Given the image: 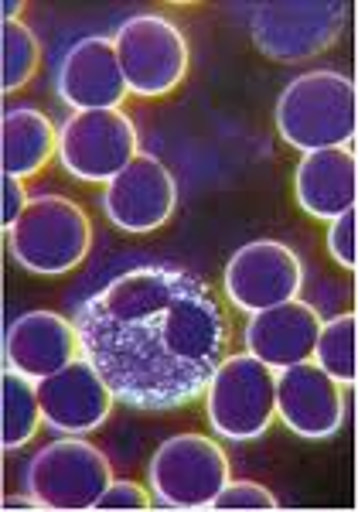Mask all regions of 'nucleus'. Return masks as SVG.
<instances>
[{"label":"nucleus","mask_w":358,"mask_h":512,"mask_svg":"<svg viewBox=\"0 0 358 512\" xmlns=\"http://www.w3.org/2000/svg\"><path fill=\"white\" fill-rule=\"evenodd\" d=\"M82 359L130 410L164 414L195 403L226 359L229 321L202 277L137 267L79 304Z\"/></svg>","instance_id":"f257e3e1"},{"label":"nucleus","mask_w":358,"mask_h":512,"mask_svg":"<svg viewBox=\"0 0 358 512\" xmlns=\"http://www.w3.org/2000/svg\"><path fill=\"white\" fill-rule=\"evenodd\" d=\"M358 130L355 82L335 69H314L290 79L277 99V134L294 151L352 147Z\"/></svg>","instance_id":"f03ea898"},{"label":"nucleus","mask_w":358,"mask_h":512,"mask_svg":"<svg viewBox=\"0 0 358 512\" xmlns=\"http://www.w3.org/2000/svg\"><path fill=\"white\" fill-rule=\"evenodd\" d=\"M93 250V222L65 195H35L7 233V253L35 277H62L82 267Z\"/></svg>","instance_id":"7ed1b4c3"},{"label":"nucleus","mask_w":358,"mask_h":512,"mask_svg":"<svg viewBox=\"0 0 358 512\" xmlns=\"http://www.w3.org/2000/svg\"><path fill=\"white\" fill-rule=\"evenodd\" d=\"M202 396L208 427L222 441H256L277 420V373L249 352L226 355Z\"/></svg>","instance_id":"20e7f679"},{"label":"nucleus","mask_w":358,"mask_h":512,"mask_svg":"<svg viewBox=\"0 0 358 512\" xmlns=\"http://www.w3.org/2000/svg\"><path fill=\"white\" fill-rule=\"evenodd\" d=\"M352 14L345 0H270L249 18V35L263 59L301 65L328 52Z\"/></svg>","instance_id":"39448f33"},{"label":"nucleus","mask_w":358,"mask_h":512,"mask_svg":"<svg viewBox=\"0 0 358 512\" xmlns=\"http://www.w3.org/2000/svg\"><path fill=\"white\" fill-rule=\"evenodd\" d=\"M113 465L96 444L86 437H58L45 444L35 458L28 461L24 485L28 495L38 502V509L79 512L96 509L99 495L110 489Z\"/></svg>","instance_id":"423d86ee"},{"label":"nucleus","mask_w":358,"mask_h":512,"mask_svg":"<svg viewBox=\"0 0 358 512\" xmlns=\"http://www.w3.org/2000/svg\"><path fill=\"white\" fill-rule=\"evenodd\" d=\"M232 478L222 444L208 434H174L154 451L147 482L164 509H212Z\"/></svg>","instance_id":"0eeeda50"},{"label":"nucleus","mask_w":358,"mask_h":512,"mask_svg":"<svg viewBox=\"0 0 358 512\" xmlns=\"http://www.w3.org/2000/svg\"><path fill=\"white\" fill-rule=\"evenodd\" d=\"M127 89L140 99L171 96L185 82L191 52L185 31L161 14H137L113 35Z\"/></svg>","instance_id":"6e6552de"},{"label":"nucleus","mask_w":358,"mask_h":512,"mask_svg":"<svg viewBox=\"0 0 358 512\" xmlns=\"http://www.w3.org/2000/svg\"><path fill=\"white\" fill-rule=\"evenodd\" d=\"M137 154V127L123 110L72 113L58 130V161L76 181H113Z\"/></svg>","instance_id":"1a4fd4ad"},{"label":"nucleus","mask_w":358,"mask_h":512,"mask_svg":"<svg viewBox=\"0 0 358 512\" xmlns=\"http://www.w3.org/2000/svg\"><path fill=\"white\" fill-rule=\"evenodd\" d=\"M226 297L236 311L256 315V311L277 308L283 301H294L304 287V263L280 239H253L229 256L222 274Z\"/></svg>","instance_id":"9d476101"},{"label":"nucleus","mask_w":358,"mask_h":512,"mask_svg":"<svg viewBox=\"0 0 358 512\" xmlns=\"http://www.w3.org/2000/svg\"><path fill=\"white\" fill-rule=\"evenodd\" d=\"M178 205L174 175L154 154H137L113 181H106L103 216L123 236H147L168 226Z\"/></svg>","instance_id":"9b49d317"},{"label":"nucleus","mask_w":358,"mask_h":512,"mask_svg":"<svg viewBox=\"0 0 358 512\" xmlns=\"http://www.w3.org/2000/svg\"><path fill=\"white\" fill-rule=\"evenodd\" d=\"M38 403L48 431L65 437H86L110 420L116 396L93 362L79 355L76 362L58 369L55 376L41 379Z\"/></svg>","instance_id":"f8f14e48"},{"label":"nucleus","mask_w":358,"mask_h":512,"mask_svg":"<svg viewBox=\"0 0 358 512\" xmlns=\"http://www.w3.org/2000/svg\"><path fill=\"white\" fill-rule=\"evenodd\" d=\"M277 417L304 441H328L345 424V386L311 359L277 373Z\"/></svg>","instance_id":"ddd939ff"},{"label":"nucleus","mask_w":358,"mask_h":512,"mask_svg":"<svg viewBox=\"0 0 358 512\" xmlns=\"http://www.w3.org/2000/svg\"><path fill=\"white\" fill-rule=\"evenodd\" d=\"M58 96L72 113L86 110H120L123 99L130 96L127 79L120 69L113 38L89 35L69 48V55L58 65Z\"/></svg>","instance_id":"4468645a"},{"label":"nucleus","mask_w":358,"mask_h":512,"mask_svg":"<svg viewBox=\"0 0 358 512\" xmlns=\"http://www.w3.org/2000/svg\"><path fill=\"white\" fill-rule=\"evenodd\" d=\"M79 355L82 342L76 318H65L58 311H28L7 325L4 366L18 369L21 376L35 379V383L55 376Z\"/></svg>","instance_id":"2eb2a0df"},{"label":"nucleus","mask_w":358,"mask_h":512,"mask_svg":"<svg viewBox=\"0 0 358 512\" xmlns=\"http://www.w3.org/2000/svg\"><path fill=\"white\" fill-rule=\"evenodd\" d=\"M321 332V315L304 301H283L277 308H266L249 315L243 328L246 352L256 355L273 373L297 362H307L314 355V342Z\"/></svg>","instance_id":"dca6fc26"},{"label":"nucleus","mask_w":358,"mask_h":512,"mask_svg":"<svg viewBox=\"0 0 358 512\" xmlns=\"http://www.w3.org/2000/svg\"><path fill=\"white\" fill-rule=\"evenodd\" d=\"M297 205L318 222L338 219L355 209L358 198V158L352 147H328V151L301 154L294 168Z\"/></svg>","instance_id":"f3484780"},{"label":"nucleus","mask_w":358,"mask_h":512,"mask_svg":"<svg viewBox=\"0 0 358 512\" xmlns=\"http://www.w3.org/2000/svg\"><path fill=\"white\" fill-rule=\"evenodd\" d=\"M58 154L55 123L35 106L7 110L0 120V175L35 178Z\"/></svg>","instance_id":"a211bd4d"},{"label":"nucleus","mask_w":358,"mask_h":512,"mask_svg":"<svg viewBox=\"0 0 358 512\" xmlns=\"http://www.w3.org/2000/svg\"><path fill=\"white\" fill-rule=\"evenodd\" d=\"M0 448L18 451L31 437L38 434L41 420V403H38V383L28 376H21L18 369L0 373Z\"/></svg>","instance_id":"6ab92c4d"},{"label":"nucleus","mask_w":358,"mask_h":512,"mask_svg":"<svg viewBox=\"0 0 358 512\" xmlns=\"http://www.w3.org/2000/svg\"><path fill=\"white\" fill-rule=\"evenodd\" d=\"M355 338H358V318L352 311L335 315L331 321H321L318 342H314L311 362L324 369L331 379H338L345 390H352L358 369H355Z\"/></svg>","instance_id":"aec40b11"},{"label":"nucleus","mask_w":358,"mask_h":512,"mask_svg":"<svg viewBox=\"0 0 358 512\" xmlns=\"http://www.w3.org/2000/svg\"><path fill=\"white\" fill-rule=\"evenodd\" d=\"M41 65V45L35 31L21 21H4L0 28V93L11 96L35 79Z\"/></svg>","instance_id":"412c9836"},{"label":"nucleus","mask_w":358,"mask_h":512,"mask_svg":"<svg viewBox=\"0 0 358 512\" xmlns=\"http://www.w3.org/2000/svg\"><path fill=\"white\" fill-rule=\"evenodd\" d=\"M277 495L256 482H226V489L215 495L212 509H277Z\"/></svg>","instance_id":"4be33fe9"},{"label":"nucleus","mask_w":358,"mask_h":512,"mask_svg":"<svg viewBox=\"0 0 358 512\" xmlns=\"http://www.w3.org/2000/svg\"><path fill=\"white\" fill-rule=\"evenodd\" d=\"M96 509H154V492H147L137 482H120L113 478L110 489L99 495Z\"/></svg>","instance_id":"5701e85b"},{"label":"nucleus","mask_w":358,"mask_h":512,"mask_svg":"<svg viewBox=\"0 0 358 512\" xmlns=\"http://www.w3.org/2000/svg\"><path fill=\"white\" fill-rule=\"evenodd\" d=\"M328 250L345 270H355V209H348V212H341L338 219H331Z\"/></svg>","instance_id":"b1692460"},{"label":"nucleus","mask_w":358,"mask_h":512,"mask_svg":"<svg viewBox=\"0 0 358 512\" xmlns=\"http://www.w3.org/2000/svg\"><path fill=\"white\" fill-rule=\"evenodd\" d=\"M0 198H4V202H0V226H4V233H11V229L18 226L21 212L28 209L31 195L24 192L21 178L4 175V178H0Z\"/></svg>","instance_id":"393cba45"},{"label":"nucleus","mask_w":358,"mask_h":512,"mask_svg":"<svg viewBox=\"0 0 358 512\" xmlns=\"http://www.w3.org/2000/svg\"><path fill=\"white\" fill-rule=\"evenodd\" d=\"M21 4H4V21H18Z\"/></svg>","instance_id":"a878e982"}]
</instances>
